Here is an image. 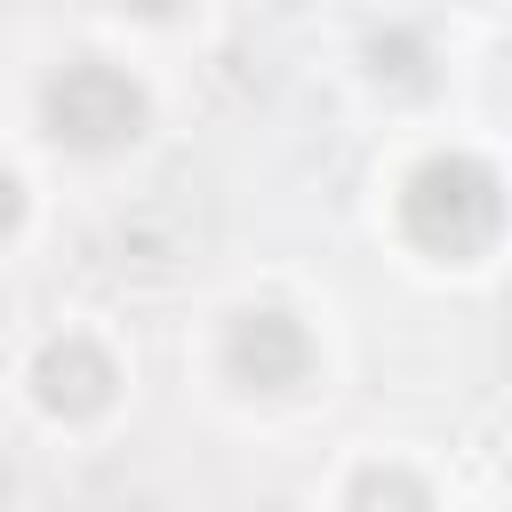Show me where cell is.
Masks as SVG:
<instances>
[{
	"mask_svg": "<svg viewBox=\"0 0 512 512\" xmlns=\"http://www.w3.org/2000/svg\"><path fill=\"white\" fill-rule=\"evenodd\" d=\"M400 224H408L416 248L464 264V256H480V248L496 240V224H504V192H496V176H488L480 160L440 152V160H424V168L408 176V192H400Z\"/></svg>",
	"mask_w": 512,
	"mask_h": 512,
	"instance_id": "cell-1",
	"label": "cell"
},
{
	"mask_svg": "<svg viewBox=\"0 0 512 512\" xmlns=\"http://www.w3.org/2000/svg\"><path fill=\"white\" fill-rule=\"evenodd\" d=\"M144 120V96L112 72V64H64L48 80V128L80 152H104V144H128Z\"/></svg>",
	"mask_w": 512,
	"mask_h": 512,
	"instance_id": "cell-2",
	"label": "cell"
},
{
	"mask_svg": "<svg viewBox=\"0 0 512 512\" xmlns=\"http://www.w3.org/2000/svg\"><path fill=\"white\" fill-rule=\"evenodd\" d=\"M304 368H312V344H304V328L288 312H240V328H232V376L240 384L288 392Z\"/></svg>",
	"mask_w": 512,
	"mask_h": 512,
	"instance_id": "cell-3",
	"label": "cell"
},
{
	"mask_svg": "<svg viewBox=\"0 0 512 512\" xmlns=\"http://www.w3.org/2000/svg\"><path fill=\"white\" fill-rule=\"evenodd\" d=\"M40 400L48 408H64V416H88V408H104L112 400V360L96 352V344H48L40 352Z\"/></svg>",
	"mask_w": 512,
	"mask_h": 512,
	"instance_id": "cell-4",
	"label": "cell"
},
{
	"mask_svg": "<svg viewBox=\"0 0 512 512\" xmlns=\"http://www.w3.org/2000/svg\"><path fill=\"white\" fill-rule=\"evenodd\" d=\"M424 56H432V48H424V32H408V24L368 40V64H376V80H392V88H424V80H432V72H424Z\"/></svg>",
	"mask_w": 512,
	"mask_h": 512,
	"instance_id": "cell-5",
	"label": "cell"
},
{
	"mask_svg": "<svg viewBox=\"0 0 512 512\" xmlns=\"http://www.w3.org/2000/svg\"><path fill=\"white\" fill-rule=\"evenodd\" d=\"M16 208H24V200H16V176H8V168H0V232H8V224H16Z\"/></svg>",
	"mask_w": 512,
	"mask_h": 512,
	"instance_id": "cell-6",
	"label": "cell"
},
{
	"mask_svg": "<svg viewBox=\"0 0 512 512\" xmlns=\"http://www.w3.org/2000/svg\"><path fill=\"white\" fill-rule=\"evenodd\" d=\"M120 8H144V16H168V8H184V0H120Z\"/></svg>",
	"mask_w": 512,
	"mask_h": 512,
	"instance_id": "cell-7",
	"label": "cell"
}]
</instances>
